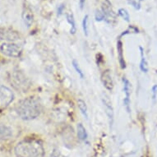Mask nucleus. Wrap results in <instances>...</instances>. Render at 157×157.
Returning <instances> with one entry per match:
<instances>
[{
	"mask_svg": "<svg viewBox=\"0 0 157 157\" xmlns=\"http://www.w3.org/2000/svg\"><path fill=\"white\" fill-rule=\"evenodd\" d=\"M18 116L23 120H31L37 118L42 111V103L37 96H29L19 101L16 106Z\"/></svg>",
	"mask_w": 157,
	"mask_h": 157,
	"instance_id": "1",
	"label": "nucleus"
},
{
	"mask_svg": "<svg viewBox=\"0 0 157 157\" xmlns=\"http://www.w3.org/2000/svg\"><path fill=\"white\" fill-rule=\"evenodd\" d=\"M44 147L40 140L28 138L21 141L15 147L17 157H43Z\"/></svg>",
	"mask_w": 157,
	"mask_h": 157,
	"instance_id": "2",
	"label": "nucleus"
},
{
	"mask_svg": "<svg viewBox=\"0 0 157 157\" xmlns=\"http://www.w3.org/2000/svg\"><path fill=\"white\" fill-rule=\"evenodd\" d=\"M10 82L15 89L23 92L30 87V82L26 76L21 72H13L10 77Z\"/></svg>",
	"mask_w": 157,
	"mask_h": 157,
	"instance_id": "3",
	"label": "nucleus"
},
{
	"mask_svg": "<svg viewBox=\"0 0 157 157\" xmlns=\"http://www.w3.org/2000/svg\"><path fill=\"white\" fill-rule=\"evenodd\" d=\"M0 51L6 56L18 58L21 56L22 49L19 45L13 43H4L0 46Z\"/></svg>",
	"mask_w": 157,
	"mask_h": 157,
	"instance_id": "4",
	"label": "nucleus"
},
{
	"mask_svg": "<svg viewBox=\"0 0 157 157\" xmlns=\"http://www.w3.org/2000/svg\"><path fill=\"white\" fill-rule=\"evenodd\" d=\"M14 94L5 86L0 85V108L8 106L13 101Z\"/></svg>",
	"mask_w": 157,
	"mask_h": 157,
	"instance_id": "5",
	"label": "nucleus"
},
{
	"mask_svg": "<svg viewBox=\"0 0 157 157\" xmlns=\"http://www.w3.org/2000/svg\"><path fill=\"white\" fill-rule=\"evenodd\" d=\"M102 11H103L104 14H105V20L107 23L109 24H114L116 23V14L113 11L112 8H111L110 3L109 2L108 0H106V2L103 4L102 7Z\"/></svg>",
	"mask_w": 157,
	"mask_h": 157,
	"instance_id": "6",
	"label": "nucleus"
},
{
	"mask_svg": "<svg viewBox=\"0 0 157 157\" xmlns=\"http://www.w3.org/2000/svg\"><path fill=\"white\" fill-rule=\"evenodd\" d=\"M22 19H23L24 24L26 25V27H31L32 26L34 21L33 13L30 8L28 7H24L23 12H22Z\"/></svg>",
	"mask_w": 157,
	"mask_h": 157,
	"instance_id": "7",
	"label": "nucleus"
},
{
	"mask_svg": "<svg viewBox=\"0 0 157 157\" xmlns=\"http://www.w3.org/2000/svg\"><path fill=\"white\" fill-rule=\"evenodd\" d=\"M101 81L103 82L105 87L109 90H112L113 88V82L112 77H111L110 72L109 70L104 71L101 75Z\"/></svg>",
	"mask_w": 157,
	"mask_h": 157,
	"instance_id": "8",
	"label": "nucleus"
},
{
	"mask_svg": "<svg viewBox=\"0 0 157 157\" xmlns=\"http://www.w3.org/2000/svg\"><path fill=\"white\" fill-rule=\"evenodd\" d=\"M13 135V130L8 126L0 125V140H5L10 138Z\"/></svg>",
	"mask_w": 157,
	"mask_h": 157,
	"instance_id": "9",
	"label": "nucleus"
},
{
	"mask_svg": "<svg viewBox=\"0 0 157 157\" xmlns=\"http://www.w3.org/2000/svg\"><path fill=\"white\" fill-rule=\"evenodd\" d=\"M117 49H118V57H119V61L120 63L122 68H125L126 64H125V61H124V53H123V44L120 40L118 41L117 44Z\"/></svg>",
	"mask_w": 157,
	"mask_h": 157,
	"instance_id": "10",
	"label": "nucleus"
},
{
	"mask_svg": "<svg viewBox=\"0 0 157 157\" xmlns=\"http://www.w3.org/2000/svg\"><path fill=\"white\" fill-rule=\"evenodd\" d=\"M77 128L78 138H79L81 141H86V138H87V132H86V128L82 125V124H77Z\"/></svg>",
	"mask_w": 157,
	"mask_h": 157,
	"instance_id": "11",
	"label": "nucleus"
},
{
	"mask_svg": "<svg viewBox=\"0 0 157 157\" xmlns=\"http://www.w3.org/2000/svg\"><path fill=\"white\" fill-rule=\"evenodd\" d=\"M104 104H105V106L106 113H107L109 118V119H110V124H113V108H112V105H111L110 101H109L108 99H106L105 101L104 100Z\"/></svg>",
	"mask_w": 157,
	"mask_h": 157,
	"instance_id": "12",
	"label": "nucleus"
},
{
	"mask_svg": "<svg viewBox=\"0 0 157 157\" xmlns=\"http://www.w3.org/2000/svg\"><path fill=\"white\" fill-rule=\"evenodd\" d=\"M77 105L78 108L80 109L81 113H82L83 116L85 117L86 119H88V113H87V106L86 104L85 103V101H83L82 100H78L77 101Z\"/></svg>",
	"mask_w": 157,
	"mask_h": 157,
	"instance_id": "13",
	"label": "nucleus"
},
{
	"mask_svg": "<svg viewBox=\"0 0 157 157\" xmlns=\"http://www.w3.org/2000/svg\"><path fill=\"white\" fill-rule=\"evenodd\" d=\"M123 82H124V90L125 95H126V98L124 100H129V96H130V93H131V85L129 81L124 77L123 78ZM130 101V100H129Z\"/></svg>",
	"mask_w": 157,
	"mask_h": 157,
	"instance_id": "14",
	"label": "nucleus"
},
{
	"mask_svg": "<svg viewBox=\"0 0 157 157\" xmlns=\"http://www.w3.org/2000/svg\"><path fill=\"white\" fill-rule=\"evenodd\" d=\"M66 17H67V22L71 25V34H75L76 33V31H77V27H76V23H75V19L74 17L72 15V13L70 14H67L66 15Z\"/></svg>",
	"mask_w": 157,
	"mask_h": 157,
	"instance_id": "15",
	"label": "nucleus"
},
{
	"mask_svg": "<svg viewBox=\"0 0 157 157\" xmlns=\"http://www.w3.org/2000/svg\"><path fill=\"white\" fill-rule=\"evenodd\" d=\"M141 49V57H142V59H141V63H140V68L142 70V72H147L148 71V66H147V60L145 59V57L143 56V50L142 48H140Z\"/></svg>",
	"mask_w": 157,
	"mask_h": 157,
	"instance_id": "16",
	"label": "nucleus"
},
{
	"mask_svg": "<svg viewBox=\"0 0 157 157\" xmlns=\"http://www.w3.org/2000/svg\"><path fill=\"white\" fill-rule=\"evenodd\" d=\"M119 14L124 20H125L126 21H129V20H130V16H129V13H128V11L126 9L120 8L119 10Z\"/></svg>",
	"mask_w": 157,
	"mask_h": 157,
	"instance_id": "17",
	"label": "nucleus"
},
{
	"mask_svg": "<svg viewBox=\"0 0 157 157\" xmlns=\"http://www.w3.org/2000/svg\"><path fill=\"white\" fill-rule=\"evenodd\" d=\"M72 65H73V67H74L75 70L77 71V73L80 75L81 78L82 79L83 77H84V74H83L82 71V69L80 68V66H79V64H78V63H77V60L76 59L72 60Z\"/></svg>",
	"mask_w": 157,
	"mask_h": 157,
	"instance_id": "18",
	"label": "nucleus"
},
{
	"mask_svg": "<svg viewBox=\"0 0 157 157\" xmlns=\"http://www.w3.org/2000/svg\"><path fill=\"white\" fill-rule=\"evenodd\" d=\"M95 20L97 21H101L105 20V14H104L103 11L102 10H95Z\"/></svg>",
	"mask_w": 157,
	"mask_h": 157,
	"instance_id": "19",
	"label": "nucleus"
},
{
	"mask_svg": "<svg viewBox=\"0 0 157 157\" xmlns=\"http://www.w3.org/2000/svg\"><path fill=\"white\" fill-rule=\"evenodd\" d=\"M88 17L89 16L86 15L83 18V22H82V27H83V31H84V34L85 36H88V26H87V22H88Z\"/></svg>",
	"mask_w": 157,
	"mask_h": 157,
	"instance_id": "20",
	"label": "nucleus"
},
{
	"mask_svg": "<svg viewBox=\"0 0 157 157\" xmlns=\"http://www.w3.org/2000/svg\"><path fill=\"white\" fill-rule=\"evenodd\" d=\"M65 6L63 4H61L60 6H59V8H58V16H60L63 13V10H64Z\"/></svg>",
	"mask_w": 157,
	"mask_h": 157,
	"instance_id": "21",
	"label": "nucleus"
},
{
	"mask_svg": "<svg viewBox=\"0 0 157 157\" xmlns=\"http://www.w3.org/2000/svg\"><path fill=\"white\" fill-rule=\"evenodd\" d=\"M152 93H153V100L155 99L156 97V94H157V85H155L152 88Z\"/></svg>",
	"mask_w": 157,
	"mask_h": 157,
	"instance_id": "22",
	"label": "nucleus"
},
{
	"mask_svg": "<svg viewBox=\"0 0 157 157\" xmlns=\"http://www.w3.org/2000/svg\"><path fill=\"white\" fill-rule=\"evenodd\" d=\"M86 0H79V6H80L81 9H83L84 5H85Z\"/></svg>",
	"mask_w": 157,
	"mask_h": 157,
	"instance_id": "23",
	"label": "nucleus"
}]
</instances>
